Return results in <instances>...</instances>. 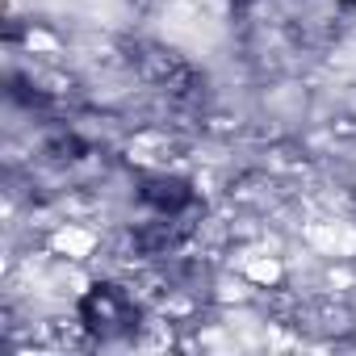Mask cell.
Listing matches in <instances>:
<instances>
[{"instance_id": "obj_1", "label": "cell", "mask_w": 356, "mask_h": 356, "mask_svg": "<svg viewBox=\"0 0 356 356\" xmlns=\"http://www.w3.org/2000/svg\"><path fill=\"white\" fill-rule=\"evenodd\" d=\"M76 318H80L84 331L109 339V335H122V331L134 327L138 306H134V293H130L126 285H118V281H97L92 289L80 293V302H76Z\"/></svg>"}]
</instances>
